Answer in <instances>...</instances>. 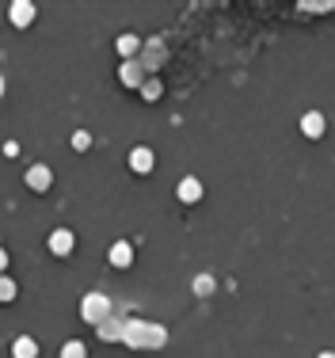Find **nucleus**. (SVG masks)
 Returning <instances> with one entry per match:
<instances>
[{
	"instance_id": "f257e3e1",
	"label": "nucleus",
	"mask_w": 335,
	"mask_h": 358,
	"mask_svg": "<svg viewBox=\"0 0 335 358\" xmlns=\"http://www.w3.org/2000/svg\"><path fill=\"white\" fill-rule=\"evenodd\" d=\"M122 343L130 350H160L164 343H168V332H164L160 324H149V320H126Z\"/></svg>"
},
{
	"instance_id": "f03ea898",
	"label": "nucleus",
	"mask_w": 335,
	"mask_h": 358,
	"mask_svg": "<svg viewBox=\"0 0 335 358\" xmlns=\"http://www.w3.org/2000/svg\"><path fill=\"white\" fill-rule=\"evenodd\" d=\"M111 317V297H103V293H84L80 297V320L84 324H103V320Z\"/></svg>"
},
{
	"instance_id": "7ed1b4c3",
	"label": "nucleus",
	"mask_w": 335,
	"mask_h": 358,
	"mask_svg": "<svg viewBox=\"0 0 335 358\" xmlns=\"http://www.w3.org/2000/svg\"><path fill=\"white\" fill-rule=\"evenodd\" d=\"M34 16H39V8H34L31 0H12V8H8V19H12V27H19V31H27V27L34 23Z\"/></svg>"
},
{
	"instance_id": "20e7f679",
	"label": "nucleus",
	"mask_w": 335,
	"mask_h": 358,
	"mask_svg": "<svg viewBox=\"0 0 335 358\" xmlns=\"http://www.w3.org/2000/svg\"><path fill=\"white\" fill-rule=\"evenodd\" d=\"M138 61H141V69H145V73H156V69H160L164 61H168V54H164L160 42H149V46H141Z\"/></svg>"
},
{
	"instance_id": "39448f33",
	"label": "nucleus",
	"mask_w": 335,
	"mask_h": 358,
	"mask_svg": "<svg viewBox=\"0 0 335 358\" xmlns=\"http://www.w3.org/2000/svg\"><path fill=\"white\" fill-rule=\"evenodd\" d=\"M145 69H141V61L138 57H133V61H122V65H118V81L126 84V88H141V84H145Z\"/></svg>"
},
{
	"instance_id": "423d86ee",
	"label": "nucleus",
	"mask_w": 335,
	"mask_h": 358,
	"mask_svg": "<svg viewBox=\"0 0 335 358\" xmlns=\"http://www.w3.org/2000/svg\"><path fill=\"white\" fill-rule=\"evenodd\" d=\"M23 179H27V187H31V191H50V183H54V171H50L46 164H31Z\"/></svg>"
},
{
	"instance_id": "0eeeda50",
	"label": "nucleus",
	"mask_w": 335,
	"mask_h": 358,
	"mask_svg": "<svg viewBox=\"0 0 335 358\" xmlns=\"http://www.w3.org/2000/svg\"><path fill=\"white\" fill-rule=\"evenodd\" d=\"M122 324H126V320L111 313L103 324H96V332H99V339H103V343H122Z\"/></svg>"
},
{
	"instance_id": "6e6552de",
	"label": "nucleus",
	"mask_w": 335,
	"mask_h": 358,
	"mask_svg": "<svg viewBox=\"0 0 335 358\" xmlns=\"http://www.w3.org/2000/svg\"><path fill=\"white\" fill-rule=\"evenodd\" d=\"M175 195H180L183 206H195L198 198H202V183H198L195 176H183V179H180V187H175Z\"/></svg>"
},
{
	"instance_id": "1a4fd4ad",
	"label": "nucleus",
	"mask_w": 335,
	"mask_h": 358,
	"mask_svg": "<svg viewBox=\"0 0 335 358\" xmlns=\"http://www.w3.org/2000/svg\"><path fill=\"white\" fill-rule=\"evenodd\" d=\"M46 244H50V252H54V255H69L76 240H73V233H69V229H54Z\"/></svg>"
},
{
	"instance_id": "9d476101",
	"label": "nucleus",
	"mask_w": 335,
	"mask_h": 358,
	"mask_svg": "<svg viewBox=\"0 0 335 358\" xmlns=\"http://www.w3.org/2000/svg\"><path fill=\"white\" fill-rule=\"evenodd\" d=\"M153 164H156V156H153V149H149V145H138V149L130 153V168L138 171V176L153 171Z\"/></svg>"
},
{
	"instance_id": "9b49d317",
	"label": "nucleus",
	"mask_w": 335,
	"mask_h": 358,
	"mask_svg": "<svg viewBox=\"0 0 335 358\" xmlns=\"http://www.w3.org/2000/svg\"><path fill=\"white\" fill-rule=\"evenodd\" d=\"M133 263V244H126V240H118V244H111V267L126 271Z\"/></svg>"
},
{
	"instance_id": "f8f14e48",
	"label": "nucleus",
	"mask_w": 335,
	"mask_h": 358,
	"mask_svg": "<svg viewBox=\"0 0 335 358\" xmlns=\"http://www.w3.org/2000/svg\"><path fill=\"white\" fill-rule=\"evenodd\" d=\"M301 134H305V138H320V134H324V114H320V111L305 114V118H301Z\"/></svg>"
},
{
	"instance_id": "ddd939ff",
	"label": "nucleus",
	"mask_w": 335,
	"mask_h": 358,
	"mask_svg": "<svg viewBox=\"0 0 335 358\" xmlns=\"http://www.w3.org/2000/svg\"><path fill=\"white\" fill-rule=\"evenodd\" d=\"M12 358H39V343H34L31 335H19V339L12 343Z\"/></svg>"
},
{
	"instance_id": "4468645a",
	"label": "nucleus",
	"mask_w": 335,
	"mask_h": 358,
	"mask_svg": "<svg viewBox=\"0 0 335 358\" xmlns=\"http://www.w3.org/2000/svg\"><path fill=\"white\" fill-rule=\"evenodd\" d=\"M115 50H118V54H122V61H133V57H138V50H141V42L133 39V34H118Z\"/></svg>"
},
{
	"instance_id": "2eb2a0df",
	"label": "nucleus",
	"mask_w": 335,
	"mask_h": 358,
	"mask_svg": "<svg viewBox=\"0 0 335 358\" xmlns=\"http://www.w3.org/2000/svg\"><path fill=\"white\" fill-rule=\"evenodd\" d=\"M141 99H149V103H153V99H160L164 96V84L160 81H156V76H145V84H141Z\"/></svg>"
},
{
	"instance_id": "dca6fc26",
	"label": "nucleus",
	"mask_w": 335,
	"mask_h": 358,
	"mask_svg": "<svg viewBox=\"0 0 335 358\" xmlns=\"http://www.w3.org/2000/svg\"><path fill=\"white\" fill-rule=\"evenodd\" d=\"M16 293H19V286L12 282L8 275H0V305H12L16 302Z\"/></svg>"
},
{
	"instance_id": "f3484780",
	"label": "nucleus",
	"mask_w": 335,
	"mask_h": 358,
	"mask_svg": "<svg viewBox=\"0 0 335 358\" xmlns=\"http://www.w3.org/2000/svg\"><path fill=\"white\" fill-rule=\"evenodd\" d=\"M61 358H88V347H84L80 339H69L65 347H61Z\"/></svg>"
},
{
	"instance_id": "a211bd4d",
	"label": "nucleus",
	"mask_w": 335,
	"mask_h": 358,
	"mask_svg": "<svg viewBox=\"0 0 335 358\" xmlns=\"http://www.w3.org/2000/svg\"><path fill=\"white\" fill-rule=\"evenodd\" d=\"M73 149H76V153H88V149H91V134L88 130H76L73 134Z\"/></svg>"
},
{
	"instance_id": "6ab92c4d",
	"label": "nucleus",
	"mask_w": 335,
	"mask_h": 358,
	"mask_svg": "<svg viewBox=\"0 0 335 358\" xmlns=\"http://www.w3.org/2000/svg\"><path fill=\"white\" fill-rule=\"evenodd\" d=\"M195 293H198V297H210V293H213V278L210 275H198L195 278Z\"/></svg>"
},
{
	"instance_id": "aec40b11",
	"label": "nucleus",
	"mask_w": 335,
	"mask_h": 358,
	"mask_svg": "<svg viewBox=\"0 0 335 358\" xmlns=\"http://www.w3.org/2000/svg\"><path fill=\"white\" fill-rule=\"evenodd\" d=\"M335 4L332 0H309V4H301V12H332Z\"/></svg>"
},
{
	"instance_id": "412c9836",
	"label": "nucleus",
	"mask_w": 335,
	"mask_h": 358,
	"mask_svg": "<svg viewBox=\"0 0 335 358\" xmlns=\"http://www.w3.org/2000/svg\"><path fill=\"white\" fill-rule=\"evenodd\" d=\"M4 156H19V141H8V145H4Z\"/></svg>"
},
{
	"instance_id": "4be33fe9",
	"label": "nucleus",
	"mask_w": 335,
	"mask_h": 358,
	"mask_svg": "<svg viewBox=\"0 0 335 358\" xmlns=\"http://www.w3.org/2000/svg\"><path fill=\"white\" fill-rule=\"evenodd\" d=\"M4 267H8V252L0 248V275H4Z\"/></svg>"
},
{
	"instance_id": "5701e85b",
	"label": "nucleus",
	"mask_w": 335,
	"mask_h": 358,
	"mask_svg": "<svg viewBox=\"0 0 335 358\" xmlns=\"http://www.w3.org/2000/svg\"><path fill=\"white\" fill-rule=\"evenodd\" d=\"M316 358H335V350H320V355Z\"/></svg>"
},
{
	"instance_id": "b1692460",
	"label": "nucleus",
	"mask_w": 335,
	"mask_h": 358,
	"mask_svg": "<svg viewBox=\"0 0 335 358\" xmlns=\"http://www.w3.org/2000/svg\"><path fill=\"white\" fill-rule=\"evenodd\" d=\"M0 96H4V76H0Z\"/></svg>"
}]
</instances>
